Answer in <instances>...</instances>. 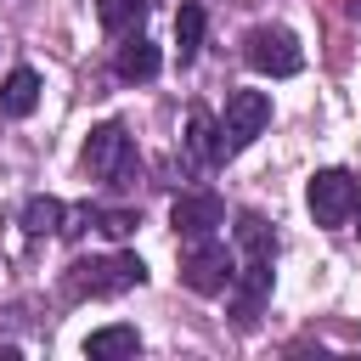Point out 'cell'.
<instances>
[{
	"mask_svg": "<svg viewBox=\"0 0 361 361\" xmlns=\"http://www.w3.org/2000/svg\"><path fill=\"white\" fill-rule=\"evenodd\" d=\"M141 282H147V265H141L135 254H96V259H73V265H68V276H62L68 299H118V293H130V288H141Z\"/></svg>",
	"mask_w": 361,
	"mask_h": 361,
	"instance_id": "obj_1",
	"label": "cell"
},
{
	"mask_svg": "<svg viewBox=\"0 0 361 361\" xmlns=\"http://www.w3.org/2000/svg\"><path fill=\"white\" fill-rule=\"evenodd\" d=\"M231 276H237V254L209 231V237H186V248H180V282L192 288V293H226L231 288Z\"/></svg>",
	"mask_w": 361,
	"mask_h": 361,
	"instance_id": "obj_2",
	"label": "cell"
},
{
	"mask_svg": "<svg viewBox=\"0 0 361 361\" xmlns=\"http://www.w3.org/2000/svg\"><path fill=\"white\" fill-rule=\"evenodd\" d=\"M135 169H141V158H135V141L124 135V124H96L85 141V175L107 180V186H130Z\"/></svg>",
	"mask_w": 361,
	"mask_h": 361,
	"instance_id": "obj_3",
	"label": "cell"
},
{
	"mask_svg": "<svg viewBox=\"0 0 361 361\" xmlns=\"http://www.w3.org/2000/svg\"><path fill=\"white\" fill-rule=\"evenodd\" d=\"M265 124H271V96L265 90H231L226 96V118L214 124L220 130V164L237 158L243 147H254Z\"/></svg>",
	"mask_w": 361,
	"mask_h": 361,
	"instance_id": "obj_4",
	"label": "cell"
},
{
	"mask_svg": "<svg viewBox=\"0 0 361 361\" xmlns=\"http://www.w3.org/2000/svg\"><path fill=\"white\" fill-rule=\"evenodd\" d=\"M243 56H248V68H254V73H271V79H288V73H299V68H305L299 34H293V28H282V23H259V28H248Z\"/></svg>",
	"mask_w": 361,
	"mask_h": 361,
	"instance_id": "obj_5",
	"label": "cell"
},
{
	"mask_svg": "<svg viewBox=\"0 0 361 361\" xmlns=\"http://www.w3.org/2000/svg\"><path fill=\"white\" fill-rule=\"evenodd\" d=\"M305 197H310V214H316V226H344V220L355 214L361 180H355L350 169H316Z\"/></svg>",
	"mask_w": 361,
	"mask_h": 361,
	"instance_id": "obj_6",
	"label": "cell"
},
{
	"mask_svg": "<svg viewBox=\"0 0 361 361\" xmlns=\"http://www.w3.org/2000/svg\"><path fill=\"white\" fill-rule=\"evenodd\" d=\"M169 220H175L180 237H209V231L226 226V203H220V192L197 186V192H180V197L169 203Z\"/></svg>",
	"mask_w": 361,
	"mask_h": 361,
	"instance_id": "obj_7",
	"label": "cell"
},
{
	"mask_svg": "<svg viewBox=\"0 0 361 361\" xmlns=\"http://www.w3.org/2000/svg\"><path fill=\"white\" fill-rule=\"evenodd\" d=\"M118 79H130V85H147V79H158V68H164V56H158V45L152 39H141V34H124V45H118Z\"/></svg>",
	"mask_w": 361,
	"mask_h": 361,
	"instance_id": "obj_8",
	"label": "cell"
},
{
	"mask_svg": "<svg viewBox=\"0 0 361 361\" xmlns=\"http://www.w3.org/2000/svg\"><path fill=\"white\" fill-rule=\"evenodd\" d=\"M39 107V73L34 68H11L6 85H0V113L6 118H28Z\"/></svg>",
	"mask_w": 361,
	"mask_h": 361,
	"instance_id": "obj_9",
	"label": "cell"
},
{
	"mask_svg": "<svg viewBox=\"0 0 361 361\" xmlns=\"http://www.w3.org/2000/svg\"><path fill=\"white\" fill-rule=\"evenodd\" d=\"M186 164L192 169H203V164H220V130H214V118L203 113V107H192V118H186Z\"/></svg>",
	"mask_w": 361,
	"mask_h": 361,
	"instance_id": "obj_10",
	"label": "cell"
},
{
	"mask_svg": "<svg viewBox=\"0 0 361 361\" xmlns=\"http://www.w3.org/2000/svg\"><path fill=\"white\" fill-rule=\"evenodd\" d=\"M141 350V333L135 327H96L85 338V355L90 361H118V355H135Z\"/></svg>",
	"mask_w": 361,
	"mask_h": 361,
	"instance_id": "obj_11",
	"label": "cell"
},
{
	"mask_svg": "<svg viewBox=\"0 0 361 361\" xmlns=\"http://www.w3.org/2000/svg\"><path fill=\"white\" fill-rule=\"evenodd\" d=\"M79 226H96L107 243H124L141 220H135V209H90V203H85V209H79ZM79 226H73V231H79ZM73 231H68V237H73Z\"/></svg>",
	"mask_w": 361,
	"mask_h": 361,
	"instance_id": "obj_12",
	"label": "cell"
},
{
	"mask_svg": "<svg viewBox=\"0 0 361 361\" xmlns=\"http://www.w3.org/2000/svg\"><path fill=\"white\" fill-rule=\"evenodd\" d=\"M237 259H276V231L259 214H237Z\"/></svg>",
	"mask_w": 361,
	"mask_h": 361,
	"instance_id": "obj_13",
	"label": "cell"
},
{
	"mask_svg": "<svg viewBox=\"0 0 361 361\" xmlns=\"http://www.w3.org/2000/svg\"><path fill=\"white\" fill-rule=\"evenodd\" d=\"M96 17L107 34H141L147 23V0H96Z\"/></svg>",
	"mask_w": 361,
	"mask_h": 361,
	"instance_id": "obj_14",
	"label": "cell"
},
{
	"mask_svg": "<svg viewBox=\"0 0 361 361\" xmlns=\"http://www.w3.org/2000/svg\"><path fill=\"white\" fill-rule=\"evenodd\" d=\"M175 51H180V62H192V56L203 51V6H197V0H186V6L175 11Z\"/></svg>",
	"mask_w": 361,
	"mask_h": 361,
	"instance_id": "obj_15",
	"label": "cell"
},
{
	"mask_svg": "<svg viewBox=\"0 0 361 361\" xmlns=\"http://www.w3.org/2000/svg\"><path fill=\"white\" fill-rule=\"evenodd\" d=\"M62 220H68V209L56 197H28L23 203V231L28 237H51V231H62Z\"/></svg>",
	"mask_w": 361,
	"mask_h": 361,
	"instance_id": "obj_16",
	"label": "cell"
},
{
	"mask_svg": "<svg viewBox=\"0 0 361 361\" xmlns=\"http://www.w3.org/2000/svg\"><path fill=\"white\" fill-rule=\"evenodd\" d=\"M0 361H17V344H0Z\"/></svg>",
	"mask_w": 361,
	"mask_h": 361,
	"instance_id": "obj_17",
	"label": "cell"
},
{
	"mask_svg": "<svg viewBox=\"0 0 361 361\" xmlns=\"http://www.w3.org/2000/svg\"><path fill=\"white\" fill-rule=\"evenodd\" d=\"M355 214H361V197H355Z\"/></svg>",
	"mask_w": 361,
	"mask_h": 361,
	"instance_id": "obj_18",
	"label": "cell"
}]
</instances>
